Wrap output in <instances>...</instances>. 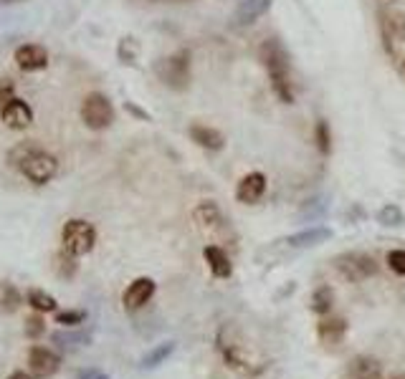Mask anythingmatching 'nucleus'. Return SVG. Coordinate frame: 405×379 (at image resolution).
I'll return each mask as SVG.
<instances>
[{
  "label": "nucleus",
  "instance_id": "5701e85b",
  "mask_svg": "<svg viewBox=\"0 0 405 379\" xmlns=\"http://www.w3.org/2000/svg\"><path fill=\"white\" fill-rule=\"evenodd\" d=\"M332 301H334V296H332L330 286H322V289H317L315 296H312V311L319 313V316H327V313L332 311Z\"/></svg>",
  "mask_w": 405,
  "mask_h": 379
},
{
  "label": "nucleus",
  "instance_id": "4be33fe9",
  "mask_svg": "<svg viewBox=\"0 0 405 379\" xmlns=\"http://www.w3.org/2000/svg\"><path fill=\"white\" fill-rule=\"evenodd\" d=\"M25 304L31 306L36 313H51V311H56V298L51 296V293H46V291H41V289H31V291H28V296H25Z\"/></svg>",
  "mask_w": 405,
  "mask_h": 379
},
{
  "label": "nucleus",
  "instance_id": "c756f323",
  "mask_svg": "<svg viewBox=\"0 0 405 379\" xmlns=\"http://www.w3.org/2000/svg\"><path fill=\"white\" fill-rule=\"evenodd\" d=\"M56 271H58V276H61V278H71V276H74V271H76V263H74V256H58L56 258Z\"/></svg>",
  "mask_w": 405,
  "mask_h": 379
},
{
  "label": "nucleus",
  "instance_id": "4468645a",
  "mask_svg": "<svg viewBox=\"0 0 405 379\" xmlns=\"http://www.w3.org/2000/svg\"><path fill=\"white\" fill-rule=\"evenodd\" d=\"M345 334H347V322L342 316H327V319L317 324V337H319L322 344H339L345 339Z\"/></svg>",
  "mask_w": 405,
  "mask_h": 379
},
{
  "label": "nucleus",
  "instance_id": "423d86ee",
  "mask_svg": "<svg viewBox=\"0 0 405 379\" xmlns=\"http://www.w3.org/2000/svg\"><path fill=\"white\" fill-rule=\"evenodd\" d=\"M334 268L339 271L342 278L352 280V283H360V280H367L370 276L378 273V261H375L370 253L349 250V253H339V256L334 258Z\"/></svg>",
  "mask_w": 405,
  "mask_h": 379
},
{
  "label": "nucleus",
  "instance_id": "aec40b11",
  "mask_svg": "<svg viewBox=\"0 0 405 379\" xmlns=\"http://www.w3.org/2000/svg\"><path fill=\"white\" fill-rule=\"evenodd\" d=\"M382 18V34L385 38H393V41L403 43L405 41V16L400 13H380Z\"/></svg>",
  "mask_w": 405,
  "mask_h": 379
},
{
  "label": "nucleus",
  "instance_id": "b1692460",
  "mask_svg": "<svg viewBox=\"0 0 405 379\" xmlns=\"http://www.w3.org/2000/svg\"><path fill=\"white\" fill-rule=\"evenodd\" d=\"M18 306H21V293H18L10 283H3V291H0V309L5 313H13V311H18Z\"/></svg>",
  "mask_w": 405,
  "mask_h": 379
},
{
  "label": "nucleus",
  "instance_id": "c9c22d12",
  "mask_svg": "<svg viewBox=\"0 0 405 379\" xmlns=\"http://www.w3.org/2000/svg\"><path fill=\"white\" fill-rule=\"evenodd\" d=\"M403 74H405V61H403Z\"/></svg>",
  "mask_w": 405,
  "mask_h": 379
},
{
  "label": "nucleus",
  "instance_id": "1a4fd4ad",
  "mask_svg": "<svg viewBox=\"0 0 405 379\" xmlns=\"http://www.w3.org/2000/svg\"><path fill=\"white\" fill-rule=\"evenodd\" d=\"M0 119H3V124H5L8 129L23 132V129H28V127L34 124V109L28 107L23 99L13 96L8 104L0 107Z\"/></svg>",
  "mask_w": 405,
  "mask_h": 379
},
{
  "label": "nucleus",
  "instance_id": "20e7f679",
  "mask_svg": "<svg viewBox=\"0 0 405 379\" xmlns=\"http://www.w3.org/2000/svg\"><path fill=\"white\" fill-rule=\"evenodd\" d=\"M82 122L89 127L91 132H101L109 129L114 122V107L109 96H104L101 91H91L82 101Z\"/></svg>",
  "mask_w": 405,
  "mask_h": 379
},
{
  "label": "nucleus",
  "instance_id": "7ed1b4c3",
  "mask_svg": "<svg viewBox=\"0 0 405 379\" xmlns=\"http://www.w3.org/2000/svg\"><path fill=\"white\" fill-rule=\"evenodd\" d=\"M155 74L170 89H188V83H191V53L188 51H177L175 56L160 58L155 64Z\"/></svg>",
  "mask_w": 405,
  "mask_h": 379
},
{
  "label": "nucleus",
  "instance_id": "412c9836",
  "mask_svg": "<svg viewBox=\"0 0 405 379\" xmlns=\"http://www.w3.org/2000/svg\"><path fill=\"white\" fill-rule=\"evenodd\" d=\"M175 352V341H165V344H158L152 352H147V354L142 356L140 367L142 369H155V367H160V364H165L167 359H170V354Z\"/></svg>",
  "mask_w": 405,
  "mask_h": 379
},
{
  "label": "nucleus",
  "instance_id": "bb28decb",
  "mask_svg": "<svg viewBox=\"0 0 405 379\" xmlns=\"http://www.w3.org/2000/svg\"><path fill=\"white\" fill-rule=\"evenodd\" d=\"M56 322L64 324V326H82L86 322V311H76V309H69V311H58Z\"/></svg>",
  "mask_w": 405,
  "mask_h": 379
},
{
  "label": "nucleus",
  "instance_id": "a211bd4d",
  "mask_svg": "<svg viewBox=\"0 0 405 379\" xmlns=\"http://www.w3.org/2000/svg\"><path fill=\"white\" fill-rule=\"evenodd\" d=\"M269 8H271V0H241V5L236 8V16H233L236 18V25L256 23Z\"/></svg>",
  "mask_w": 405,
  "mask_h": 379
},
{
  "label": "nucleus",
  "instance_id": "6e6552de",
  "mask_svg": "<svg viewBox=\"0 0 405 379\" xmlns=\"http://www.w3.org/2000/svg\"><path fill=\"white\" fill-rule=\"evenodd\" d=\"M13 61H16V66L21 71L36 74V71H43V68L49 66V51L43 49L41 43H23V46L16 49Z\"/></svg>",
  "mask_w": 405,
  "mask_h": 379
},
{
  "label": "nucleus",
  "instance_id": "0eeeda50",
  "mask_svg": "<svg viewBox=\"0 0 405 379\" xmlns=\"http://www.w3.org/2000/svg\"><path fill=\"white\" fill-rule=\"evenodd\" d=\"M218 349H221L225 364H228L231 369L238 371V374H243V377H256L258 371L264 369V364H254V359H251L238 344L223 341V337H218Z\"/></svg>",
  "mask_w": 405,
  "mask_h": 379
},
{
  "label": "nucleus",
  "instance_id": "f257e3e1",
  "mask_svg": "<svg viewBox=\"0 0 405 379\" xmlns=\"http://www.w3.org/2000/svg\"><path fill=\"white\" fill-rule=\"evenodd\" d=\"M8 159H10V165L18 167L25 180L34 182V185H46V182L53 180L58 172L56 157L51 155V152H46V149L31 144V142L18 144L8 155Z\"/></svg>",
  "mask_w": 405,
  "mask_h": 379
},
{
  "label": "nucleus",
  "instance_id": "72a5a7b5",
  "mask_svg": "<svg viewBox=\"0 0 405 379\" xmlns=\"http://www.w3.org/2000/svg\"><path fill=\"white\" fill-rule=\"evenodd\" d=\"M8 379H36L34 374H25V371H13Z\"/></svg>",
  "mask_w": 405,
  "mask_h": 379
},
{
  "label": "nucleus",
  "instance_id": "473e14b6",
  "mask_svg": "<svg viewBox=\"0 0 405 379\" xmlns=\"http://www.w3.org/2000/svg\"><path fill=\"white\" fill-rule=\"evenodd\" d=\"M10 99H13V83L5 79V83L0 86V107H3V104H8Z\"/></svg>",
  "mask_w": 405,
  "mask_h": 379
},
{
  "label": "nucleus",
  "instance_id": "f704fd0d",
  "mask_svg": "<svg viewBox=\"0 0 405 379\" xmlns=\"http://www.w3.org/2000/svg\"><path fill=\"white\" fill-rule=\"evenodd\" d=\"M390 379H405V374H393Z\"/></svg>",
  "mask_w": 405,
  "mask_h": 379
},
{
  "label": "nucleus",
  "instance_id": "f3484780",
  "mask_svg": "<svg viewBox=\"0 0 405 379\" xmlns=\"http://www.w3.org/2000/svg\"><path fill=\"white\" fill-rule=\"evenodd\" d=\"M191 140L203 149H210V152H218V149H223L225 140L223 134L213 129V127H206V124H193L191 127Z\"/></svg>",
  "mask_w": 405,
  "mask_h": 379
},
{
  "label": "nucleus",
  "instance_id": "c85d7f7f",
  "mask_svg": "<svg viewBox=\"0 0 405 379\" xmlns=\"http://www.w3.org/2000/svg\"><path fill=\"white\" fill-rule=\"evenodd\" d=\"M51 339L53 344H89L91 341L89 334H61V331H56Z\"/></svg>",
  "mask_w": 405,
  "mask_h": 379
},
{
  "label": "nucleus",
  "instance_id": "7c9ffc66",
  "mask_svg": "<svg viewBox=\"0 0 405 379\" xmlns=\"http://www.w3.org/2000/svg\"><path fill=\"white\" fill-rule=\"evenodd\" d=\"M43 334V319L36 313L31 319H25V337L28 339H38Z\"/></svg>",
  "mask_w": 405,
  "mask_h": 379
},
{
  "label": "nucleus",
  "instance_id": "ddd939ff",
  "mask_svg": "<svg viewBox=\"0 0 405 379\" xmlns=\"http://www.w3.org/2000/svg\"><path fill=\"white\" fill-rule=\"evenodd\" d=\"M193 220L198 223L200 231H206V233H218L225 228V218H223V213H221V207L215 205V202H210V200L200 202V205L193 210Z\"/></svg>",
  "mask_w": 405,
  "mask_h": 379
},
{
  "label": "nucleus",
  "instance_id": "6ab92c4d",
  "mask_svg": "<svg viewBox=\"0 0 405 379\" xmlns=\"http://www.w3.org/2000/svg\"><path fill=\"white\" fill-rule=\"evenodd\" d=\"M330 238H332L330 228H319V225H315V228H306V231L289 235L286 243H289L291 248H309V246H319V243H324V240H330Z\"/></svg>",
  "mask_w": 405,
  "mask_h": 379
},
{
  "label": "nucleus",
  "instance_id": "9b49d317",
  "mask_svg": "<svg viewBox=\"0 0 405 379\" xmlns=\"http://www.w3.org/2000/svg\"><path fill=\"white\" fill-rule=\"evenodd\" d=\"M155 280L147 278V276H140V278H134L130 286H127V291H124V309H130V311H137V309H142V306L147 304L149 298L155 296Z\"/></svg>",
  "mask_w": 405,
  "mask_h": 379
},
{
  "label": "nucleus",
  "instance_id": "dca6fc26",
  "mask_svg": "<svg viewBox=\"0 0 405 379\" xmlns=\"http://www.w3.org/2000/svg\"><path fill=\"white\" fill-rule=\"evenodd\" d=\"M349 379H382V364L375 356L360 354L349 362Z\"/></svg>",
  "mask_w": 405,
  "mask_h": 379
},
{
  "label": "nucleus",
  "instance_id": "9d476101",
  "mask_svg": "<svg viewBox=\"0 0 405 379\" xmlns=\"http://www.w3.org/2000/svg\"><path fill=\"white\" fill-rule=\"evenodd\" d=\"M61 367V359H58L56 352H51L46 346H34L28 352V369L36 379H49L53 377Z\"/></svg>",
  "mask_w": 405,
  "mask_h": 379
},
{
  "label": "nucleus",
  "instance_id": "393cba45",
  "mask_svg": "<svg viewBox=\"0 0 405 379\" xmlns=\"http://www.w3.org/2000/svg\"><path fill=\"white\" fill-rule=\"evenodd\" d=\"M315 137H317V147H319V152L322 155H330L332 149V134H330V127H327V122H317V129H315Z\"/></svg>",
  "mask_w": 405,
  "mask_h": 379
},
{
  "label": "nucleus",
  "instance_id": "39448f33",
  "mask_svg": "<svg viewBox=\"0 0 405 379\" xmlns=\"http://www.w3.org/2000/svg\"><path fill=\"white\" fill-rule=\"evenodd\" d=\"M94 243H97V231L86 220H69L61 231V246L69 256H86V253H91Z\"/></svg>",
  "mask_w": 405,
  "mask_h": 379
},
{
  "label": "nucleus",
  "instance_id": "a878e982",
  "mask_svg": "<svg viewBox=\"0 0 405 379\" xmlns=\"http://www.w3.org/2000/svg\"><path fill=\"white\" fill-rule=\"evenodd\" d=\"M378 223L380 225H400L403 223V210L397 205H385L378 213Z\"/></svg>",
  "mask_w": 405,
  "mask_h": 379
},
{
  "label": "nucleus",
  "instance_id": "f8f14e48",
  "mask_svg": "<svg viewBox=\"0 0 405 379\" xmlns=\"http://www.w3.org/2000/svg\"><path fill=\"white\" fill-rule=\"evenodd\" d=\"M266 192V177L261 172H248L246 177H241L238 187H236V200L243 205H256L258 200L264 198Z\"/></svg>",
  "mask_w": 405,
  "mask_h": 379
},
{
  "label": "nucleus",
  "instance_id": "2eb2a0df",
  "mask_svg": "<svg viewBox=\"0 0 405 379\" xmlns=\"http://www.w3.org/2000/svg\"><path fill=\"white\" fill-rule=\"evenodd\" d=\"M203 258H206L208 268H210L215 278H228L233 273L231 258H228V253L221 246H206L203 248Z\"/></svg>",
  "mask_w": 405,
  "mask_h": 379
},
{
  "label": "nucleus",
  "instance_id": "f03ea898",
  "mask_svg": "<svg viewBox=\"0 0 405 379\" xmlns=\"http://www.w3.org/2000/svg\"><path fill=\"white\" fill-rule=\"evenodd\" d=\"M258 58H261L266 74H269V81H271V89H273V94H276V99L284 101V104H291V101H294V89H291L289 56H286L284 46L276 41V38H269V41L261 43Z\"/></svg>",
  "mask_w": 405,
  "mask_h": 379
},
{
  "label": "nucleus",
  "instance_id": "2f4dec72",
  "mask_svg": "<svg viewBox=\"0 0 405 379\" xmlns=\"http://www.w3.org/2000/svg\"><path fill=\"white\" fill-rule=\"evenodd\" d=\"M76 379H109V377L101 369H94V367H89V369H79V371H76Z\"/></svg>",
  "mask_w": 405,
  "mask_h": 379
},
{
  "label": "nucleus",
  "instance_id": "cd10ccee",
  "mask_svg": "<svg viewBox=\"0 0 405 379\" xmlns=\"http://www.w3.org/2000/svg\"><path fill=\"white\" fill-rule=\"evenodd\" d=\"M385 261H388L390 271L397 273V276H405V250H403V248H397V250H390Z\"/></svg>",
  "mask_w": 405,
  "mask_h": 379
}]
</instances>
